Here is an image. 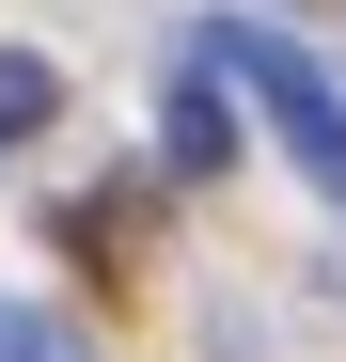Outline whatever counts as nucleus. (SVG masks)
<instances>
[{"label":"nucleus","mask_w":346,"mask_h":362,"mask_svg":"<svg viewBox=\"0 0 346 362\" xmlns=\"http://www.w3.org/2000/svg\"><path fill=\"white\" fill-rule=\"evenodd\" d=\"M189 64H220V79H252V95H268V127H283V158H299L315 189L346 205V79L315 64L299 32H252V16H205V47H189Z\"/></svg>","instance_id":"1"},{"label":"nucleus","mask_w":346,"mask_h":362,"mask_svg":"<svg viewBox=\"0 0 346 362\" xmlns=\"http://www.w3.org/2000/svg\"><path fill=\"white\" fill-rule=\"evenodd\" d=\"M157 158H173V173H220V158H237V79H220V64H189V79H173Z\"/></svg>","instance_id":"2"},{"label":"nucleus","mask_w":346,"mask_h":362,"mask_svg":"<svg viewBox=\"0 0 346 362\" xmlns=\"http://www.w3.org/2000/svg\"><path fill=\"white\" fill-rule=\"evenodd\" d=\"M47 110H64V79H47V64H32V47H0V158H16V142L47 127Z\"/></svg>","instance_id":"3"},{"label":"nucleus","mask_w":346,"mask_h":362,"mask_svg":"<svg viewBox=\"0 0 346 362\" xmlns=\"http://www.w3.org/2000/svg\"><path fill=\"white\" fill-rule=\"evenodd\" d=\"M0 362H79V346H64V331H47V315H32V299H0Z\"/></svg>","instance_id":"4"}]
</instances>
